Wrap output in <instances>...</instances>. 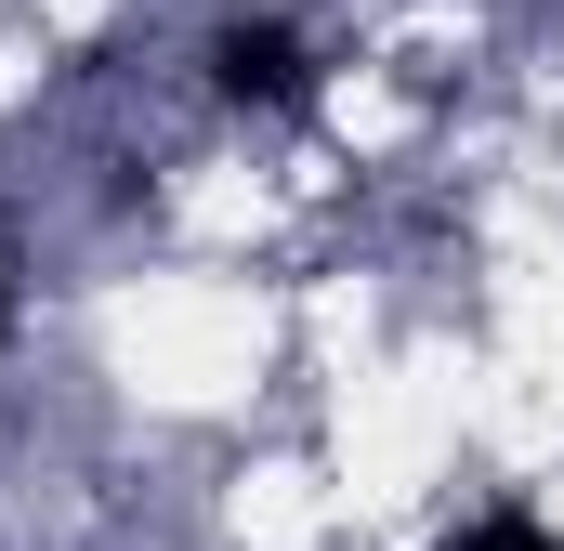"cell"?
Segmentation results:
<instances>
[{"label":"cell","instance_id":"1","mask_svg":"<svg viewBox=\"0 0 564 551\" xmlns=\"http://www.w3.org/2000/svg\"><path fill=\"white\" fill-rule=\"evenodd\" d=\"M210 93H224V106H263V119L315 106V40L276 26V13H237V26L210 40Z\"/></svg>","mask_w":564,"mask_h":551},{"label":"cell","instance_id":"3","mask_svg":"<svg viewBox=\"0 0 564 551\" xmlns=\"http://www.w3.org/2000/svg\"><path fill=\"white\" fill-rule=\"evenodd\" d=\"M0 328H13V289H0Z\"/></svg>","mask_w":564,"mask_h":551},{"label":"cell","instance_id":"2","mask_svg":"<svg viewBox=\"0 0 564 551\" xmlns=\"http://www.w3.org/2000/svg\"><path fill=\"white\" fill-rule=\"evenodd\" d=\"M446 551H564V539L539 526V512H525V499H499V512H473V526H459Z\"/></svg>","mask_w":564,"mask_h":551}]
</instances>
